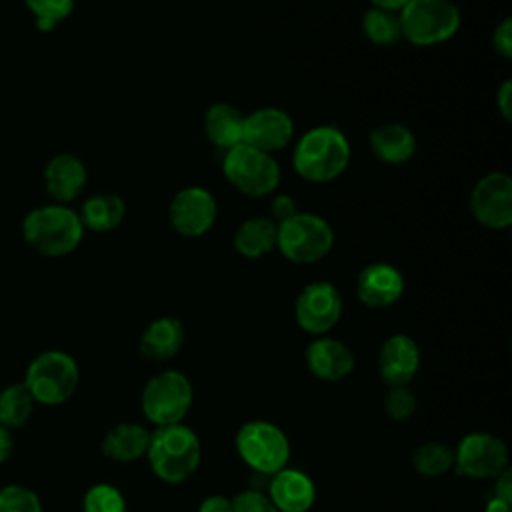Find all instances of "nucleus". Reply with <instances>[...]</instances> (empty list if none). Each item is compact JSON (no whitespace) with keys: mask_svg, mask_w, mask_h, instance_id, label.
<instances>
[{"mask_svg":"<svg viewBox=\"0 0 512 512\" xmlns=\"http://www.w3.org/2000/svg\"><path fill=\"white\" fill-rule=\"evenodd\" d=\"M296 202L292 200V196L288 194H280V196H274L272 202H270V214H272V220L276 224L292 218L296 214Z\"/></svg>","mask_w":512,"mask_h":512,"instance_id":"nucleus-35","label":"nucleus"},{"mask_svg":"<svg viewBox=\"0 0 512 512\" xmlns=\"http://www.w3.org/2000/svg\"><path fill=\"white\" fill-rule=\"evenodd\" d=\"M334 244L330 224L312 212H296L276 224V248L294 264H314L322 260Z\"/></svg>","mask_w":512,"mask_h":512,"instance_id":"nucleus-8","label":"nucleus"},{"mask_svg":"<svg viewBox=\"0 0 512 512\" xmlns=\"http://www.w3.org/2000/svg\"><path fill=\"white\" fill-rule=\"evenodd\" d=\"M342 316V296L338 288L330 282H310L306 284L294 302L296 324L312 334L326 336Z\"/></svg>","mask_w":512,"mask_h":512,"instance_id":"nucleus-11","label":"nucleus"},{"mask_svg":"<svg viewBox=\"0 0 512 512\" xmlns=\"http://www.w3.org/2000/svg\"><path fill=\"white\" fill-rule=\"evenodd\" d=\"M384 412L394 422H406L414 416L418 400L408 386H390L384 396Z\"/></svg>","mask_w":512,"mask_h":512,"instance_id":"nucleus-31","label":"nucleus"},{"mask_svg":"<svg viewBox=\"0 0 512 512\" xmlns=\"http://www.w3.org/2000/svg\"><path fill=\"white\" fill-rule=\"evenodd\" d=\"M350 162L348 138L336 126L310 128L296 144L292 166L308 182L338 178Z\"/></svg>","mask_w":512,"mask_h":512,"instance_id":"nucleus-3","label":"nucleus"},{"mask_svg":"<svg viewBox=\"0 0 512 512\" xmlns=\"http://www.w3.org/2000/svg\"><path fill=\"white\" fill-rule=\"evenodd\" d=\"M0 512H42V502L34 490L10 484L0 488Z\"/></svg>","mask_w":512,"mask_h":512,"instance_id":"nucleus-32","label":"nucleus"},{"mask_svg":"<svg viewBox=\"0 0 512 512\" xmlns=\"http://www.w3.org/2000/svg\"><path fill=\"white\" fill-rule=\"evenodd\" d=\"M374 8H382L388 12H400L410 0H370Z\"/></svg>","mask_w":512,"mask_h":512,"instance_id":"nucleus-40","label":"nucleus"},{"mask_svg":"<svg viewBox=\"0 0 512 512\" xmlns=\"http://www.w3.org/2000/svg\"><path fill=\"white\" fill-rule=\"evenodd\" d=\"M402 38L414 46H436L460 28V10L452 0H410L400 10Z\"/></svg>","mask_w":512,"mask_h":512,"instance_id":"nucleus-7","label":"nucleus"},{"mask_svg":"<svg viewBox=\"0 0 512 512\" xmlns=\"http://www.w3.org/2000/svg\"><path fill=\"white\" fill-rule=\"evenodd\" d=\"M308 372L322 382H340L354 370L352 350L338 338L316 336L304 350Z\"/></svg>","mask_w":512,"mask_h":512,"instance_id":"nucleus-16","label":"nucleus"},{"mask_svg":"<svg viewBox=\"0 0 512 512\" xmlns=\"http://www.w3.org/2000/svg\"><path fill=\"white\" fill-rule=\"evenodd\" d=\"M470 210L476 222L502 230L512 224V180L508 174L492 172L480 178L470 192Z\"/></svg>","mask_w":512,"mask_h":512,"instance_id":"nucleus-12","label":"nucleus"},{"mask_svg":"<svg viewBox=\"0 0 512 512\" xmlns=\"http://www.w3.org/2000/svg\"><path fill=\"white\" fill-rule=\"evenodd\" d=\"M378 376L390 386H408L420 370V348L408 334H392L378 352Z\"/></svg>","mask_w":512,"mask_h":512,"instance_id":"nucleus-14","label":"nucleus"},{"mask_svg":"<svg viewBox=\"0 0 512 512\" xmlns=\"http://www.w3.org/2000/svg\"><path fill=\"white\" fill-rule=\"evenodd\" d=\"M404 294L402 272L388 262H374L360 270L356 296L368 308H388Z\"/></svg>","mask_w":512,"mask_h":512,"instance_id":"nucleus-17","label":"nucleus"},{"mask_svg":"<svg viewBox=\"0 0 512 512\" xmlns=\"http://www.w3.org/2000/svg\"><path fill=\"white\" fill-rule=\"evenodd\" d=\"M294 136L292 118L280 108H260L244 116L242 142L266 154L282 150Z\"/></svg>","mask_w":512,"mask_h":512,"instance_id":"nucleus-15","label":"nucleus"},{"mask_svg":"<svg viewBox=\"0 0 512 512\" xmlns=\"http://www.w3.org/2000/svg\"><path fill=\"white\" fill-rule=\"evenodd\" d=\"M216 212V200L206 188L188 186L174 194L168 208V218L178 234L198 238L214 226Z\"/></svg>","mask_w":512,"mask_h":512,"instance_id":"nucleus-13","label":"nucleus"},{"mask_svg":"<svg viewBox=\"0 0 512 512\" xmlns=\"http://www.w3.org/2000/svg\"><path fill=\"white\" fill-rule=\"evenodd\" d=\"M362 32L376 46H394L402 38L398 14L374 6L362 14Z\"/></svg>","mask_w":512,"mask_h":512,"instance_id":"nucleus-28","label":"nucleus"},{"mask_svg":"<svg viewBox=\"0 0 512 512\" xmlns=\"http://www.w3.org/2000/svg\"><path fill=\"white\" fill-rule=\"evenodd\" d=\"M276 246V222L266 216L246 218L234 232V248L244 258H260Z\"/></svg>","mask_w":512,"mask_h":512,"instance_id":"nucleus-24","label":"nucleus"},{"mask_svg":"<svg viewBox=\"0 0 512 512\" xmlns=\"http://www.w3.org/2000/svg\"><path fill=\"white\" fill-rule=\"evenodd\" d=\"M150 430L138 422H120L112 426L102 438V454L120 464L136 462L146 456Z\"/></svg>","mask_w":512,"mask_h":512,"instance_id":"nucleus-21","label":"nucleus"},{"mask_svg":"<svg viewBox=\"0 0 512 512\" xmlns=\"http://www.w3.org/2000/svg\"><path fill=\"white\" fill-rule=\"evenodd\" d=\"M492 44H494V50L504 58V60H510L512 58V20L510 18H504L498 28L494 30L492 34Z\"/></svg>","mask_w":512,"mask_h":512,"instance_id":"nucleus-34","label":"nucleus"},{"mask_svg":"<svg viewBox=\"0 0 512 512\" xmlns=\"http://www.w3.org/2000/svg\"><path fill=\"white\" fill-rule=\"evenodd\" d=\"M194 402V388L180 370H162L142 388L140 408L148 422L158 426L180 424Z\"/></svg>","mask_w":512,"mask_h":512,"instance_id":"nucleus-6","label":"nucleus"},{"mask_svg":"<svg viewBox=\"0 0 512 512\" xmlns=\"http://www.w3.org/2000/svg\"><path fill=\"white\" fill-rule=\"evenodd\" d=\"M370 148L374 156L386 164L408 162L416 152V136L398 122H386L370 132Z\"/></svg>","mask_w":512,"mask_h":512,"instance_id":"nucleus-22","label":"nucleus"},{"mask_svg":"<svg viewBox=\"0 0 512 512\" xmlns=\"http://www.w3.org/2000/svg\"><path fill=\"white\" fill-rule=\"evenodd\" d=\"M84 184H86V168L78 156L70 152H62L48 160L44 168V186H46V192L58 204L72 202L82 192Z\"/></svg>","mask_w":512,"mask_h":512,"instance_id":"nucleus-19","label":"nucleus"},{"mask_svg":"<svg viewBox=\"0 0 512 512\" xmlns=\"http://www.w3.org/2000/svg\"><path fill=\"white\" fill-rule=\"evenodd\" d=\"M508 468V448L490 432H470L454 448V470L460 476L494 480Z\"/></svg>","mask_w":512,"mask_h":512,"instance_id":"nucleus-10","label":"nucleus"},{"mask_svg":"<svg viewBox=\"0 0 512 512\" xmlns=\"http://www.w3.org/2000/svg\"><path fill=\"white\" fill-rule=\"evenodd\" d=\"M126 214V204L118 194L102 192L96 196H90L82 204V212L78 214L84 228H90L94 232H110L114 230Z\"/></svg>","mask_w":512,"mask_h":512,"instance_id":"nucleus-25","label":"nucleus"},{"mask_svg":"<svg viewBox=\"0 0 512 512\" xmlns=\"http://www.w3.org/2000/svg\"><path fill=\"white\" fill-rule=\"evenodd\" d=\"M80 384V368L64 350H46L38 354L26 368L24 386L34 402L44 406H60L70 400Z\"/></svg>","mask_w":512,"mask_h":512,"instance_id":"nucleus-4","label":"nucleus"},{"mask_svg":"<svg viewBox=\"0 0 512 512\" xmlns=\"http://www.w3.org/2000/svg\"><path fill=\"white\" fill-rule=\"evenodd\" d=\"M146 460L160 482L182 484L198 470L202 446L196 432L184 422L158 426L150 432Z\"/></svg>","mask_w":512,"mask_h":512,"instance_id":"nucleus-1","label":"nucleus"},{"mask_svg":"<svg viewBox=\"0 0 512 512\" xmlns=\"http://www.w3.org/2000/svg\"><path fill=\"white\" fill-rule=\"evenodd\" d=\"M232 512H278L266 492L248 488L232 498Z\"/></svg>","mask_w":512,"mask_h":512,"instance_id":"nucleus-33","label":"nucleus"},{"mask_svg":"<svg viewBox=\"0 0 512 512\" xmlns=\"http://www.w3.org/2000/svg\"><path fill=\"white\" fill-rule=\"evenodd\" d=\"M24 4L42 32L54 30L74 10V0H24Z\"/></svg>","mask_w":512,"mask_h":512,"instance_id":"nucleus-29","label":"nucleus"},{"mask_svg":"<svg viewBox=\"0 0 512 512\" xmlns=\"http://www.w3.org/2000/svg\"><path fill=\"white\" fill-rule=\"evenodd\" d=\"M242 132H244V116L232 104L216 102L206 110L204 134L216 148L230 150L242 144Z\"/></svg>","mask_w":512,"mask_h":512,"instance_id":"nucleus-23","label":"nucleus"},{"mask_svg":"<svg viewBox=\"0 0 512 512\" xmlns=\"http://www.w3.org/2000/svg\"><path fill=\"white\" fill-rule=\"evenodd\" d=\"M82 512H126V498L116 486L98 482L86 490Z\"/></svg>","mask_w":512,"mask_h":512,"instance_id":"nucleus-30","label":"nucleus"},{"mask_svg":"<svg viewBox=\"0 0 512 512\" xmlns=\"http://www.w3.org/2000/svg\"><path fill=\"white\" fill-rule=\"evenodd\" d=\"M266 496L278 512H310L316 502V484L306 472L286 466L270 476Z\"/></svg>","mask_w":512,"mask_h":512,"instance_id":"nucleus-18","label":"nucleus"},{"mask_svg":"<svg viewBox=\"0 0 512 512\" xmlns=\"http://www.w3.org/2000/svg\"><path fill=\"white\" fill-rule=\"evenodd\" d=\"M184 344V326L174 316H160L152 320L138 340V350L144 358L154 362L172 360Z\"/></svg>","mask_w":512,"mask_h":512,"instance_id":"nucleus-20","label":"nucleus"},{"mask_svg":"<svg viewBox=\"0 0 512 512\" xmlns=\"http://www.w3.org/2000/svg\"><path fill=\"white\" fill-rule=\"evenodd\" d=\"M26 244L48 258H60L78 248L84 236L80 216L66 204H46L30 210L22 222Z\"/></svg>","mask_w":512,"mask_h":512,"instance_id":"nucleus-2","label":"nucleus"},{"mask_svg":"<svg viewBox=\"0 0 512 512\" xmlns=\"http://www.w3.org/2000/svg\"><path fill=\"white\" fill-rule=\"evenodd\" d=\"M496 106H498L502 118H504L506 122H510V118H512V82H510V80H504L502 86L498 88Z\"/></svg>","mask_w":512,"mask_h":512,"instance_id":"nucleus-36","label":"nucleus"},{"mask_svg":"<svg viewBox=\"0 0 512 512\" xmlns=\"http://www.w3.org/2000/svg\"><path fill=\"white\" fill-rule=\"evenodd\" d=\"M412 468L426 478H438L454 468V448L444 442H424L412 454Z\"/></svg>","mask_w":512,"mask_h":512,"instance_id":"nucleus-27","label":"nucleus"},{"mask_svg":"<svg viewBox=\"0 0 512 512\" xmlns=\"http://www.w3.org/2000/svg\"><path fill=\"white\" fill-rule=\"evenodd\" d=\"M222 172L228 182L246 196H266L280 182V168L272 154L248 144H238L224 152Z\"/></svg>","mask_w":512,"mask_h":512,"instance_id":"nucleus-9","label":"nucleus"},{"mask_svg":"<svg viewBox=\"0 0 512 512\" xmlns=\"http://www.w3.org/2000/svg\"><path fill=\"white\" fill-rule=\"evenodd\" d=\"M494 496L512 504V470H504L494 478Z\"/></svg>","mask_w":512,"mask_h":512,"instance_id":"nucleus-38","label":"nucleus"},{"mask_svg":"<svg viewBox=\"0 0 512 512\" xmlns=\"http://www.w3.org/2000/svg\"><path fill=\"white\" fill-rule=\"evenodd\" d=\"M240 460L256 474L272 476L288 466L290 440L286 432L268 420L244 422L234 438Z\"/></svg>","mask_w":512,"mask_h":512,"instance_id":"nucleus-5","label":"nucleus"},{"mask_svg":"<svg viewBox=\"0 0 512 512\" xmlns=\"http://www.w3.org/2000/svg\"><path fill=\"white\" fill-rule=\"evenodd\" d=\"M34 398L24 382H16L0 390V424L8 430L20 428L28 422L34 410Z\"/></svg>","mask_w":512,"mask_h":512,"instance_id":"nucleus-26","label":"nucleus"},{"mask_svg":"<svg viewBox=\"0 0 512 512\" xmlns=\"http://www.w3.org/2000/svg\"><path fill=\"white\" fill-rule=\"evenodd\" d=\"M198 512H232V498H226L222 494L206 496L200 502Z\"/></svg>","mask_w":512,"mask_h":512,"instance_id":"nucleus-37","label":"nucleus"},{"mask_svg":"<svg viewBox=\"0 0 512 512\" xmlns=\"http://www.w3.org/2000/svg\"><path fill=\"white\" fill-rule=\"evenodd\" d=\"M14 450V436L12 432L0 424V464L12 456Z\"/></svg>","mask_w":512,"mask_h":512,"instance_id":"nucleus-39","label":"nucleus"},{"mask_svg":"<svg viewBox=\"0 0 512 512\" xmlns=\"http://www.w3.org/2000/svg\"><path fill=\"white\" fill-rule=\"evenodd\" d=\"M484 512H512V504H508V502H504V500L492 496V498L486 502Z\"/></svg>","mask_w":512,"mask_h":512,"instance_id":"nucleus-41","label":"nucleus"}]
</instances>
